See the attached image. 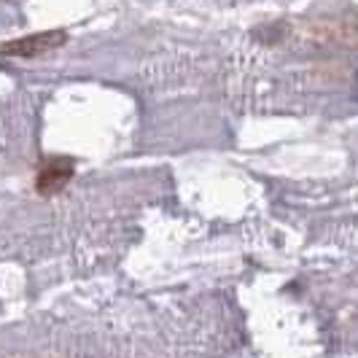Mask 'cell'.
<instances>
[{
	"label": "cell",
	"mask_w": 358,
	"mask_h": 358,
	"mask_svg": "<svg viewBox=\"0 0 358 358\" xmlns=\"http://www.w3.org/2000/svg\"><path fill=\"white\" fill-rule=\"evenodd\" d=\"M68 41L65 30H43V33H30V36L11 38L0 43V57L6 59H36L43 54L59 49Z\"/></svg>",
	"instance_id": "1"
},
{
	"label": "cell",
	"mask_w": 358,
	"mask_h": 358,
	"mask_svg": "<svg viewBox=\"0 0 358 358\" xmlns=\"http://www.w3.org/2000/svg\"><path fill=\"white\" fill-rule=\"evenodd\" d=\"M73 176H76V162L71 157H62V154L43 157L36 170V192L41 197L59 194L73 180Z\"/></svg>",
	"instance_id": "2"
}]
</instances>
